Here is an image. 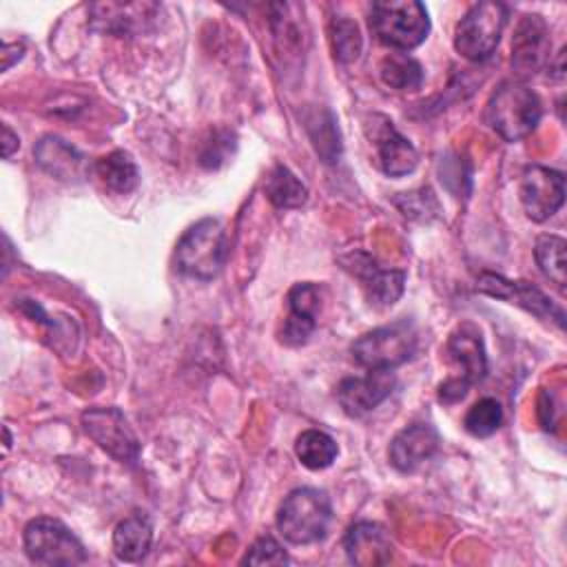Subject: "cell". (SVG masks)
Here are the masks:
<instances>
[{
  "label": "cell",
  "mask_w": 567,
  "mask_h": 567,
  "mask_svg": "<svg viewBox=\"0 0 567 567\" xmlns=\"http://www.w3.org/2000/svg\"><path fill=\"white\" fill-rule=\"evenodd\" d=\"M540 115V97L520 80L503 82L485 104L487 126L505 142L527 137L538 126Z\"/></svg>",
  "instance_id": "obj_1"
},
{
  "label": "cell",
  "mask_w": 567,
  "mask_h": 567,
  "mask_svg": "<svg viewBox=\"0 0 567 567\" xmlns=\"http://www.w3.org/2000/svg\"><path fill=\"white\" fill-rule=\"evenodd\" d=\"M228 257V241L224 224L215 217H204L184 230L175 246L177 270L208 281L217 277Z\"/></svg>",
  "instance_id": "obj_2"
},
{
  "label": "cell",
  "mask_w": 567,
  "mask_h": 567,
  "mask_svg": "<svg viewBox=\"0 0 567 567\" xmlns=\"http://www.w3.org/2000/svg\"><path fill=\"white\" fill-rule=\"evenodd\" d=\"M330 523V498L317 487L292 489L277 509V529L292 545H310L326 538Z\"/></svg>",
  "instance_id": "obj_3"
},
{
  "label": "cell",
  "mask_w": 567,
  "mask_h": 567,
  "mask_svg": "<svg viewBox=\"0 0 567 567\" xmlns=\"http://www.w3.org/2000/svg\"><path fill=\"white\" fill-rule=\"evenodd\" d=\"M374 38L392 49H416L430 33L427 9L416 0H379L368 13Z\"/></svg>",
  "instance_id": "obj_4"
},
{
  "label": "cell",
  "mask_w": 567,
  "mask_h": 567,
  "mask_svg": "<svg viewBox=\"0 0 567 567\" xmlns=\"http://www.w3.org/2000/svg\"><path fill=\"white\" fill-rule=\"evenodd\" d=\"M445 352L450 361L458 368V374L447 377L439 385L441 403H458L465 399L474 383H481L487 374V354L481 330L474 323H461L445 343Z\"/></svg>",
  "instance_id": "obj_5"
},
{
  "label": "cell",
  "mask_w": 567,
  "mask_h": 567,
  "mask_svg": "<svg viewBox=\"0 0 567 567\" xmlns=\"http://www.w3.org/2000/svg\"><path fill=\"white\" fill-rule=\"evenodd\" d=\"M419 332L412 321L399 319L361 334L352 346V359L365 370H394L416 354Z\"/></svg>",
  "instance_id": "obj_6"
},
{
  "label": "cell",
  "mask_w": 567,
  "mask_h": 567,
  "mask_svg": "<svg viewBox=\"0 0 567 567\" xmlns=\"http://www.w3.org/2000/svg\"><path fill=\"white\" fill-rule=\"evenodd\" d=\"M24 551L31 563L44 567H71L86 563L80 538L58 518L38 516L24 527Z\"/></svg>",
  "instance_id": "obj_7"
},
{
  "label": "cell",
  "mask_w": 567,
  "mask_h": 567,
  "mask_svg": "<svg viewBox=\"0 0 567 567\" xmlns=\"http://www.w3.org/2000/svg\"><path fill=\"white\" fill-rule=\"evenodd\" d=\"M507 4L496 0L472 4L456 24L454 49L472 62L487 60L498 47V40L507 24Z\"/></svg>",
  "instance_id": "obj_8"
},
{
  "label": "cell",
  "mask_w": 567,
  "mask_h": 567,
  "mask_svg": "<svg viewBox=\"0 0 567 567\" xmlns=\"http://www.w3.org/2000/svg\"><path fill=\"white\" fill-rule=\"evenodd\" d=\"M82 427L120 463H137L140 441L117 408H91L82 412Z\"/></svg>",
  "instance_id": "obj_9"
},
{
  "label": "cell",
  "mask_w": 567,
  "mask_h": 567,
  "mask_svg": "<svg viewBox=\"0 0 567 567\" xmlns=\"http://www.w3.org/2000/svg\"><path fill=\"white\" fill-rule=\"evenodd\" d=\"M476 290L496 299H503L507 303H514L540 319L556 321L558 328L565 326V312L558 303H554L540 288H536L529 281H512L503 275L494 272H481L476 279Z\"/></svg>",
  "instance_id": "obj_10"
},
{
  "label": "cell",
  "mask_w": 567,
  "mask_h": 567,
  "mask_svg": "<svg viewBox=\"0 0 567 567\" xmlns=\"http://www.w3.org/2000/svg\"><path fill=\"white\" fill-rule=\"evenodd\" d=\"M520 204L532 221H545L565 202V177L556 168L532 164L520 175Z\"/></svg>",
  "instance_id": "obj_11"
},
{
  "label": "cell",
  "mask_w": 567,
  "mask_h": 567,
  "mask_svg": "<svg viewBox=\"0 0 567 567\" xmlns=\"http://www.w3.org/2000/svg\"><path fill=\"white\" fill-rule=\"evenodd\" d=\"M551 62L549 27L538 13H527L516 24L512 38V69L518 78L536 75Z\"/></svg>",
  "instance_id": "obj_12"
},
{
  "label": "cell",
  "mask_w": 567,
  "mask_h": 567,
  "mask_svg": "<svg viewBox=\"0 0 567 567\" xmlns=\"http://www.w3.org/2000/svg\"><path fill=\"white\" fill-rule=\"evenodd\" d=\"M343 264L359 279L361 290L370 306L390 308L403 295V286H405L403 270L381 268L377 259H372L365 252H352L343 259Z\"/></svg>",
  "instance_id": "obj_13"
},
{
  "label": "cell",
  "mask_w": 567,
  "mask_h": 567,
  "mask_svg": "<svg viewBox=\"0 0 567 567\" xmlns=\"http://www.w3.org/2000/svg\"><path fill=\"white\" fill-rule=\"evenodd\" d=\"M396 377L392 370H368L363 377H348L337 388V401L341 410L361 419L377 410L394 390Z\"/></svg>",
  "instance_id": "obj_14"
},
{
  "label": "cell",
  "mask_w": 567,
  "mask_h": 567,
  "mask_svg": "<svg viewBox=\"0 0 567 567\" xmlns=\"http://www.w3.org/2000/svg\"><path fill=\"white\" fill-rule=\"evenodd\" d=\"M321 308L319 288L310 281L295 284L288 292V317L279 332L281 343L303 346L317 328V315Z\"/></svg>",
  "instance_id": "obj_15"
},
{
  "label": "cell",
  "mask_w": 567,
  "mask_h": 567,
  "mask_svg": "<svg viewBox=\"0 0 567 567\" xmlns=\"http://www.w3.org/2000/svg\"><path fill=\"white\" fill-rule=\"evenodd\" d=\"M439 443V432L430 423H412L390 441L388 458L399 472L410 474L436 454Z\"/></svg>",
  "instance_id": "obj_16"
},
{
  "label": "cell",
  "mask_w": 567,
  "mask_h": 567,
  "mask_svg": "<svg viewBox=\"0 0 567 567\" xmlns=\"http://www.w3.org/2000/svg\"><path fill=\"white\" fill-rule=\"evenodd\" d=\"M346 556L352 565L377 567L385 565L392 558V540L379 523L361 520L354 523L343 538Z\"/></svg>",
  "instance_id": "obj_17"
},
{
  "label": "cell",
  "mask_w": 567,
  "mask_h": 567,
  "mask_svg": "<svg viewBox=\"0 0 567 567\" xmlns=\"http://www.w3.org/2000/svg\"><path fill=\"white\" fill-rule=\"evenodd\" d=\"M381 126L374 131V142H377V153H379V164L385 175L390 177H403L412 173L419 164V153L414 144L403 137L390 120L381 117Z\"/></svg>",
  "instance_id": "obj_18"
},
{
  "label": "cell",
  "mask_w": 567,
  "mask_h": 567,
  "mask_svg": "<svg viewBox=\"0 0 567 567\" xmlns=\"http://www.w3.org/2000/svg\"><path fill=\"white\" fill-rule=\"evenodd\" d=\"M33 157L42 171L62 182H75L86 171L82 153L58 135L42 137L33 148Z\"/></svg>",
  "instance_id": "obj_19"
},
{
  "label": "cell",
  "mask_w": 567,
  "mask_h": 567,
  "mask_svg": "<svg viewBox=\"0 0 567 567\" xmlns=\"http://www.w3.org/2000/svg\"><path fill=\"white\" fill-rule=\"evenodd\" d=\"M153 543V523L146 514L135 512L117 523L113 532V551L124 563L142 560Z\"/></svg>",
  "instance_id": "obj_20"
},
{
  "label": "cell",
  "mask_w": 567,
  "mask_h": 567,
  "mask_svg": "<svg viewBox=\"0 0 567 567\" xmlns=\"http://www.w3.org/2000/svg\"><path fill=\"white\" fill-rule=\"evenodd\" d=\"M306 131L321 162L326 164L339 162L341 135L330 109H315L310 115H306Z\"/></svg>",
  "instance_id": "obj_21"
},
{
  "label": "cell",
  "mask_w": 567,
  "mask_h": 567,
  "mask_svg": "<svg viewBox=\"0 0 567 567\" xmlns=\"http://www.w3.org/2000/svg\"><path fill=\"white\" fill-rule=\"evenodd\" d=\"M93 173L113 193H131L140 182L137 166L131 159V155L124 151H113V153L100 157L93 164Z\"/></svg>",
  "instance_id": "obj_22"
},
{
  "label": "cell",
  "mask_w": 567,
  "mask_h": 567,
  "mask_svg": "<svg viewBox=\"0 0 567 567\" xmlns=\"http://www.w3.org/2000/svg\"><path fill=\"white\" fill-rule=\"evenodd\" d=\"M264 190L270 204L277 208H299L308 199V188L303 186V182L284 164H277L268 173Z\"/></svg>",
  "instance_id": "obj_23"
},
{
  "label": "cell",
  "mask_w": 567,
  "mask_h": 567,
  "mask_svg": "<svg viewBox=\"0 0 567 567\" xmlns=\"http://www.w3.org/2000/svg\"><path fill=\"white\" fill-rule=\"evenodd\" d=\"M379 75L394 91H416L423 84V66L408 53H390L379 64Z\"/></svg>",
  "instance_id": "obj_24"
},
{
  "label": "cell",
  "mask_w": 567,
  "mask_h": 567,
  "mask_svg": "<svg viewBox=\"0 0 567 567\" xmlns=\"http://www.w3.org/2000/svg\"><path fill=\"white\" fill-rule=\"evenodd\" d=\"M337 443L334 439L323 430H306L297 436L295 454L308 470H326L337 458Z\"/></svg>",
  "instance_id": "obj_25"
},
{
  "label": "cell",
  "mask_w": 567,
  "mask_h": 567,
  "mask_svg": "<svg viewBox=\"0 0 567 567\" xmlns=\"http://www.w3.org/2000/svg\"><path fill=\"white\" fill-rule=\"evenodd\" d=\"M565 239L558 235H540L534 244V257L540 272L556 284L558 290H565L567 266H565Z\"/></svg>",
  "instance_id": "obj_26"
},
{
  "label": "cell",
  "mask_w": 567,
  "mask_h": 567,
  "mask_svg": "<svg viewBox=\"0 0 567 567\" xmlns=\"http://www.w3.org/2000/svg\"><path fill=\"white\" fill-rule=\"evenodd\" d=\"M503 423V408L496 399L485 396L478 399L465 414L463 419V427L467 434L476 436V439H485L492 436Z\"/></svg>",
  "instance_id": "obj_27"
},
{
  "label": "cell",
  "mask_w": 567,
  "mask_h": 567,
  "mask_svg": "<svg viewBox=\"0 0 567 567\" xmlns=\"http://www.w3.org/2000/svg\"><path fill=\"white\" fill-rule=\"evenodd\" d=\"M330 42H332L334 58L343 64L354 62L363 49V38H361L359 24L350 18H332Z\"/></svg>",
  "instance_id": "obj_28"
},
{
  "label": "cell",
  "mask_w": 567,
  "mask_h": 567,
  "mask_svg": "<svg viewBox=\"0 0 567 567\" xmlns=\"http://www.w3.org/2000/svg\"><path fill=\"white\" fill-rule=\"evenodd\" d=\"M244 565H288L290 558L272 536L257 538L241 560Z\"/></svg>",
  "instance_id": "obj_29"
},
{
  "label": "cell",
  "mask_w": 567,
  "mask_h": 567,
  "mask_svg": "<svg viewBox=\"0 0 567 567\" xmlns=\"http://www.w3.org/2000/svg\"><path fill=\"white\" fill-rule=\"evenodd\" d=\"M18 135L7 126V124H2V157L7 159V157H11L13 155V151L18 148Z\"/></svg>",
  "instance_id": "obj_30"
}]
</instances>
